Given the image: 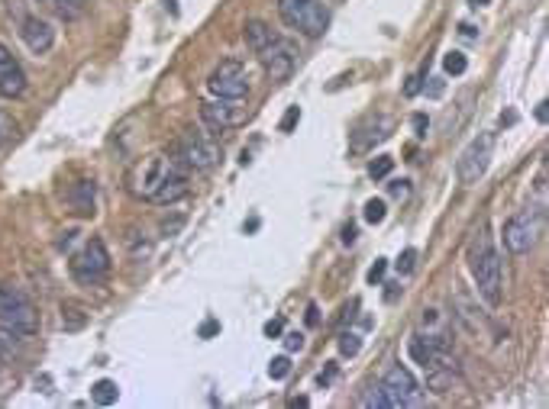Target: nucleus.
<instances>
[{
    "instance_id": "nucleus-1",
    "label": "nucleus",
    "mask_w": 549,
    "mask_h": 409,
    "mask_svg": "<svg viewBox=\"0 0 549 409\" xmlns=\"http://www.w3.org/2000/svg\"><path fill=\"white\" fill-rule=\"evenodd\" d=\"M469 267H472V277H475V284H478V293L485 297V303H488V306H498L501 303V255H498V248L491 245L488 232H482L472 242Z\"/></svg>"
},
{
    "instance_id": "nucleus-2",
    "label": "nucleus",
    "mask_w": 549,
    "mask_h": 409,
    "mask_svg": "<svg viewBox=\"0 0 549 409\" xmlns=\"http://www.w3.org/2000/svg\"><path fill=\"white\" fill-rule=\"evenodd\" d=\"M0 329H7L20 339H29L39 329L33 300L20 287H0Z\"/></svg>"
},
{
    "instance_id": "nucleus-3",
    "label": "nucleus",
    "mask_w": 549,
    "mask_h": 409,
    "mask_svg": "<svg viewBox=\"0 0 549 409\" xmlns=\"http://www.w3.org/2000/svg\"><path fill=\"white\" fill-rule=\"evenodd\" d=\"M178 168H185V161H181V158L149 155V158H143L139 165H136L133 177H129V191H133L139 200H152L155 193H159V187L165 184L171 174H175Z\"/></svg>"
},
{
    "instance_id": "nucleus-4",
    "label": "nucleus",
    "mask_w": 549,
    "mask_h": 409,
    "mask_svg": "<svg viewBox=\"0 0 549 409\" xmlns=\"http://www.w3.org/2000/svg\"><path fill=\"white\" fill-rule=\"evenodd\" d=\"M278 13L285 20V26L301 29L311 39L323 36V29L329 26V10L320 0H278Z\"/></svg>"
},
{
    "instance_id": "nucleus-5",
    "label": "nucleus",
    "mask_w": 549,
    "mask_h": 409,
    "mask_svg": "<svg viewBox=\"0 0 549 409\" xmlns=\"http://www.w3.org/2000/svg\"><path fill=\"white\" fill-rule=\"evenodd\" d=\"M110 274V251L104 245V239H91L85 248L71 258V277L81 287H97L104 284Z\"/></svg>"
},
{
    "instance_id": "nucleus-6",
    "label": "nucleus",
    "mask_w": 549,
    "mask_h": 409,
    "mask_svg": "<svg viewBox=\"0 0 549 409\" xmlns=\"http://www.w3.org/2000/svg\"><path fill=\"white\" fill-rule=\"evenodd\" d=\"M207 91L213 97H220V101H243L249 94V71H245V65L236 59L220 61L211 71V77H207Z\"/></svg>"
},
{
    "instance_id": "nucleus-7",
    "label": "nucleus",
    "mask_w": 549,
    "mask_h": 409,
    "mask_svg": "<svg viewBox=\"0 0 549 409\" xmlns=\"http://www.w3.org/2000/svg\"><path fill=\"white\" fill-rule=\"evenodd\" d=\"M491 151H494V135L491 133H482L478 139H472L469 142V149L459 155V165H456V171H459V181H462L465 187H472V184H478V177L488 171V165H491Z\"/></svg>"
},
{
    "instance_id": "nucleus-8",
    "label": "nucleus",
    "mask_w": 549,
    "mask_h": 409,
    "mask_svg": "<svg viewBox=\"0 0 549 409\" xmlns=\"http://www.w3.org/2000/svg\"><path fill=\"white\" fill-rule=\"evenodd\" d=\"M178 151H181V161L194 171H207L220 161V145L213 142L207 133H197V129H187L178 142Z\"/></svg>"
},
{
    "instance_id": "nucleus-9",
    "label": "nucleus",
    "mask_w": 549,
    "mask_h": 409,
    "mask_svg": "<svg viewBox=\"0 0 549 409\" xmlns=\"http://www.w3.org/2000/svg\"><path fill=\"white\" fill-rule=\"evenodd\" d=\"M259 55V61H262V68H265V75L271 77V81H285L291 71H294V65H297V45L291 39H275V42H269L262 52H255Z\"/></svg>"
},
{
    "instance_id": "nucleus-10",
    "label": "nucleus",
    "mask_w": 549,
    "mask_h": 409,
    "mask_svg": "<svg viewBox=\"0 0 549 409\" xmlns=\"http://www.w3.org/2000/svg\"><path fill=\"white\" fill-rule=\"evenodd\" d=\"M536 242V216H533L530 209L524 213H517L504 223V245L507 251H514V255H524V251L533 248Z\"/></svg>"
},
{
    "instance_id": "nucleus-11",
    "label": "nucleus",
    "mask_w": 549,
    "mask_h": 409,
    "mask_svg": "<svg viewBox=\"0 0 549 409\" xmlns=\"http://www.w3.org/2000/svg\"><path fill=\"white\" fill-rule=\"evenodd\" d=\"M26 94V71L17 59H13V52L0 42V97H7V101H17Z\"/></svg>"
},
{
    "instance_id": "nucleus-12",
    "label": "nucleus",
    "mask_w": 549,
    "mask_h": 409,
    "mask_svg": "<svg viewBox=\"0 0 549 409\" xmlns=\"http://www.w3.org/2000/svg\"><path fill=\"white\" fill-rule=\"evenodd\" d=\"M236 101H220V103H201V119L211 126L213 133H223L229 126H239L245 119V110L233 107Z\"/></svg>"
},
{
    "instance_id": "nucleus-13",
    "label": "nucleus",
    "mask_w": 549,
    "mask_h": 409,
    "mask_svg": "<svg viewBox=\"0 0 549 409\" xmlns=\"http://www.w3.org/2000/svg\"><path fill=\"white\" fill-rule=\"evenodd\" d=\"M20 36H23L26 49L33 52V55H45V52L55 45V29L39 17H26L23 23H20Z\"/></svg>"
},
{
    "instance_id": "nucleus-14",
    "label": "nucleus",
    "mask_w": 549,
    "mask_h": 409,
    "mask_svg": "<svg viewBox=\"0 0 549 409\" xmlns=\"http://www.w3.org/2000/svg\"><path fill=\"white\" fill-rule=\"evenodd\" d=\"M385 390L391 393L397 400V406H407V403L417 400V393H420V384L414 380V374L407 368H401V364H394V368H388V374H385Z\"/></svg>"
},
{
    "instance_id": "nucleus-15",
    "label": "nucleus",
    "mask_w": 549,
    "mask_h": 409,
    "mask_svg": "<svg viewBox=\"0 0 549 409\" xmlns=\"http://www.w3.org/2000/svg\"><path fill=\"white\" fill-rule=\"evenodd\" d=\"M94 197H97V184L94 181H75L68 191V207L78 216H94Z\"/></svg>"
},
{
    "instance_id": "nucleus-16",
    "label": "nucleus",
    "mask_w": 549,
    "mask_h": 409,
    "mask_svg": "<svg viewBox=\"0 0 549 409\" xmlns=\"http://www.w3.org/2000/svg\"><path fill=\"white\" fill-rule=\"evenodd\" d=\"M185 193H187V165H185V168H178L175 174H171L169 181H165V184L159 187V193L152 197V203H162V207H165V203L181 200Z\"/></svg>"
},
{
    "instance_id": "nucleus-17",
    "label": "nucleus",
    "mask_w": 549,
    "mask_h": 409,
    "mask_svg": "<svg viewBox=\"0 0 549 409\" xmlns=\"http://www.w3.org/2000/svg\"><path fill=\"white\" fill-rule=\"evenodd\" d=\"M243 39H245V45H249L252 52H262L269 42L278 39V33H275L271 26H265L262 20H249V23H245V29H243Z\"/></svg>"
},
{
    "instance_id": "nucleus-18",
    "label": "nucleus",
    "mask_w": 549,
    "mask_h": 409,
    "mask_svg": "<svg viewBox=\"0 0 549 409\" xmlns=\"http://www.w3.org/2000/svg\"><path fill=\"white\" fill-rule=\"evenodd\" d=\"M62 326L68 329V332H78V329H85L87 326V313L81 303L75 300H65L62 303Z\"/></svg>"
},
{
    "instance_id": "nucleus-19",
    "label": "nucleus",
    "mask_w": 549,
    "mask_h": 409,
    "mask_svg": "<svg viewBox=\"0 0 549 409\" xmlns=\"http://www.w3.org/2000/svg\"><path fill=\"white\" fill-rule=\"evenodd\" d=\"M91 400L97 403V406H113V403L120 400V387L113 384V380H97V384L91 387Z\"/></svg>"
},
{
    "instance_id": "nucleus-20",
    "label": "nucleus",
    "mask_w": 549,
    "mask_h": 409,
    "mask_svg": "<svg viewBox=\"0 0 549 409\" xmlns=\"http://www.w3.org/2000/svg\"><path fill=\"white\" fill-rule=\"evenodd\" d=\"M85 10H87V0H55V13H59V20H65V23L81 20Z\"/></svg>"
},
{
    "instance_id": "nucleus-21",
    "label": "nucleus",
    "mask_w": 549,
    "mask_h": 409,
    "mask_svg": "<svg viewBox=\"0 0 549 409\" xmlns=\"http://www.w3.org/2000/svg\"><path fill=\"white\" fill-rule=\"evenodd\" d=\"M365 406L369 409H397V400L385 390V384H375L372 390H369V396H365Z\"/></svg>"
},
{
    "instance_id": "nucleus-22",
    "label": "nucleus",
    "mask_w": 549,
    "mask_h": 409,
    "mask_svg": "<svg viewBox=\"0 0 549 409\" xmlns=\"http://www.w3.org/2000/svg\"><path fill=\"white\" fill-rule=\"evenodd\" d=\"M465 68H469V59H465L462 52H446V55H443V71H446V75L459 77V75H465Z\"/></svg>"
},
{
    "instance_id": "nucleus-23",
    "label": "nucleus",
    "mask_w": 549,
    "mask_h": 409,
    "mask_svg": "<svg viewBox=\"0 0 549 409\" xmlns=\"http://www.w3.org/2000/svg\"><path fill=\"white\" fill-rule=\"evenodd\" d=\"M385 216H388V207H385V200H369L365 203V209H362V219L369 225H378V223H385Z\"/></svg>"
},
{
    "instance_id": "nucleus-24",
    "label": "nucleus",
    "mask_w": 549,
    "mask_h": 409,
    "mask_svg": "<svg viewBox=\"0 0 549 409\" xmlns=\"http://www.w3.org/2000/svg\"><path fill=\"white\" fill-rule=\"evenodd\" d=\"M391 168H394V158H388V155H378V158H372V165H369V174H372L375 181H381V177L391 174Z\"/></svg>"
},
{
    "instance_id": "nucleus-25",
    "label": "nucleus",
    "mask_w": 549,
    "mask_h": 409,
    "mask_svg": "<svg viewBox=\"0 0 549 409\" xmlns=\"http://www.w3.org/2000/svg\"><path fill=\"white\" fill-rule=\"evenodd\" d=\"M269 374H271V380H285V377L291 374V361H287V355H278V358H271Z\"/></svg>"
},
{
    "instance_id": "nucleus-26",
    "label": "nucleus",
    "mask_w": 549,
    "mask_h": 409,
    "mask_svg": "<svg viewBox=\"0 0 549 409\" xmlns=\"http://www.w3.org/2000/svg\"><path fill=\"white\" fill-rule=\"evenodd\" d=\"M394 265H397V274H414V267H417V248H404V251H401V258H397Z\"/></svg>"
},
{
    "instance_id": "nucleus-27",
    "label": "nucleus",
    "mask_w": 549,
    "mask_h": 409,
    "mask_svg": "<svg viewBox=\"0 0 549 409\" xmlns=\"http://www.w3.org/2000/svg\"><path fill=\"white\" fill-rule=\"evenodd\" d=\"M359 348H362V339H359L355 332H343V335H339V351H343V355L352 358V355H359Z\"/></svg>"
},
{
    "instance_id": "nucleus-28",
    "label": "nucleus",
    "mask_w": 549,
    "mask_h": 409,
    "mask_svg": "<svg viewBox=\"0 0 549 409\" xmlns=\"http://www.w3.org/2000/svg\"><path fill=\"white\" fill-rule=\"evenodd\" d=\"M297 123H301V107H287V113L281 117L278 129H281V133H291V129H294Z\"/></svg>"
},
{
    "instance_id": "nucleus-29",
    "label": "nucleus",
    "mask_w": 549,
    "mask_h": 409,
    "mask_svg": "<svg viewBox=\"0 0 549 409\" xmlns=\"http://www.w3.org/2000/svg\"><path fill=\"white\" fill-rule=\"evenodd\" d=\"M17 133V123H13V117H10V113H3V110H0V145L7 142L10 135Z\"/></svg>"
},
{
    "instance_id": "nucleus-30",
    "label": "nucleus",
    "mask_w": 549,
    "mask_h": 409,
    "mask_svg": "<svg viewBox=\"0 0 549 409\" xmlns=\"http://www.w3.org/2000/svg\"><path fill=\"white\" fill-rule=\"evenodd\" d=\"M385 271H388V261L378 258L372 267H369V274H365V281H369V284H381V277H385Z\"/></svg>"
},
{
    "instance_id": "nucleus-31",
    "label": "nucleus",
    "mask_w": 549,
    "mask_h": 409,
    "mask_svg": "<svg viewBox=\"0 0 549 409\" xmlns=\"http://www.w3.org/2000/svg\"><path fill=\"white\" fill-rule=\"evenodd\" d=\"M388 193L394 197V200H407V197H411V181H391Z\"/></svg>"
},
{
    "instance_id": "nucleus-32",
    "label": "nucleus",
    "mask_w": 549,
    "mask_h": 409,
    "mask_svg": "<svg viewBox=\"0 0 549 409\" xmlns=\"http://www.w3.org/2000/svg\"><path fill=\"white\" fill-rule=\"evenodd\" d=\"M265 339H281V332H285V319H269L262 326Z\"/></svg>"
},
{
    "instance_id": "nucleus-33",
    "label": "nucleus",
    "mask_w": 549,
    "mask_h": 409,
    "mask_svg": "<svg viewBox=\"0 0 549 409\" xmlns=\"http://www.w3.org/2000/svg\"><path fill=\"white\" fill-rule=\"evenodd\" d=\"M285 348L287 351H301V348H304V335H301V332H287L285 335Z\"/></svg>"
},
{
    "instance_id": "nucleus-34",
    "label": "nucleus",
    "mask_w": 549,
    "mask_h": 409,
    "mask_svg": "<svg viewBox=\"0 0 549 409\" xmlns=\"http://www.w3.org/2000/svg\"><path fill=\"white\" fill-rule=\"evenodd\" d=\"M411 123H414V133L420 135V139H427V129H430V119L423 117V113H417V117L411 119Z\"/></svg>"
},
{
    "instance_id": "nucleus-35",
    "label": "nucleus",
    "mask_w": 549,
    "mask_h": 409,
    "mask_svg": "<svg viewBox=\"0 0 549 409\" xmlns=\"http://www.w3.org/2000/svg\"><path fill=\"white\" fill-rule=\"evenodd\" d=\"M423 91H427V97H443V91H446V84L439 81V77H430V84H427Z\"/></svg>"
},
{
    "instance_id": "nucleus-36",
    "label": "nucleus",
    "mask_w": 549,
    "mask_h": 409,
    "mask_svg": "<svg viewBox=\"0 0 549 409\" xmlns=\"http://www.w3.org/2000/svg\"><path fill=\"white\" fill-rule=\"evenodd\" d=\"M423 75H414V77H407V84H404V94L407 97H414V94H420V87H423Z\"/></svg>"
},
{
    "instance_id": "nucleus-37",
    "label": "nucleus",
    "mask_w": 549,
    "mask_h": 409,
    "mask_svg": "<svg viewBox=\"0 0 549 409\" xmlns=\"http://www.w3.org/2000/svg\"><path fill=\"white\" fill-rule=\"evenodd\" d=\"M217 332H220V322H217V319H207V322L197 329V335H201V339H211V335H217Z\"/></svg>"
},
{
    "instance_id": "nucleus-38",
    "label": "nucleus",
    "mask_w": 549,
    "mask_h": 409,
    "mask_svg": "<svg viewBox=\"0 0 549 409\" xmlns=\"http://www.w3.org/2000/svg\"><path fill=\"white\" fill-rule=\"evenodd\" d=\"M333 377H336V364H329V368L323 371V374H317V384H320V387H327L329 380H333Z\"/></svg>"
},
{
    "instance_id": "nucleus-39",
    "label": "nucleus",
    "mask_w": 549,
    "mask_h": 409,
    "mask_svg": "<svg viewBox=\"0 0 549 409\" xmlns=\"http://www.w3.org/2000/svg\"><path fill=\"white\" fill-rule=\"evenodd\" d=\"M355 242V225H346L343 229V245H352Z\"/></svg>"
},
{
    "instance_id": "nucleus-40",
    "label": "nucleus",
    "mask_w": 549,
    "mask_h": 409,
    "mask_svg": "<svg viewBox=\"0 0 549 409\" xmlns=\"http://www.w3.org/2000/svg\"><path fill=\"white\" fill-rule=\"evenodd\" d=\"M317 322H320V316H317V306H307V326H317Z\"/></svg>"
},
{
    "instance_id": "nucleus-41",
    "label": "nucleus",
    "mask_w": 549,
    "mask_h": 409,
    "mask_svg": "<svg viewBox=\"0 0 549 409\" xmlns=\"http://www.w3.org/2000/svg\"><path fill=\"white\" fill-rule=\"evenodd\" d=\"M546 107H549L546 101H543L540 107H536V119H540V123H546V117H549V113H546Z\"/></svg>"
},
{
    "instance_id": "nucleus-42",
    "label": "nucleus",
    "mask_w": 549,
    "mask_h": 409,
    "mask_svg": "<svg viewBox=\"0 0 549 409\" xmlns=\"http://www.w3.org/2000/svg\"><path fill=\"white\" fill-rule=\"evenodd\" d=\"M459 29H462V36H465V39H475V26L462 23V26H459Z\"/></svg>"
},
{
    "instance_id": "nucleus-43",
    "label": "nucleus",
    "mask_w": 549,
    "mask_h": 409,
    "mask_svg": "<svg viewBox=\"0 0 549 409\" xmlns=\"http://www.w3.org/2000/svg\"><path fill=\"white\" fill-rule=\"evenodd\" d=\"M469 3H472V7H485V3H488V0H469Z\"/></svg>"
},
{
    "instance_id": "nucleus-44",
    "label": "nucleus",
    "mask_w": 549,
    "mask_h": 409,
    "mask_svg": "<svg viewBox=\"0 0 549 409\" xmlns=\"http://www.w3.org/2000/svg\"><path fill=\"white\" fill-rule=\"evenodd\" d=\"M0 345H3V342H0ZM0 361H3V348H0Z\"/></svg>"
},
{
    "instance_id": "nucleus-45",
    "label": "nucleus",
    "mask_w": 549,
    "mask_h": 409,
    "mask_svg": "<svg viewBox=\"0 0 549 409\" xmlns=\"http://www.w3.org/2000/svg\"><path fill=\"white\" fill-rule=\"evenodd\" d=\"M39 3H45V0H39Z\"/></svg>"
}]
</instances>
